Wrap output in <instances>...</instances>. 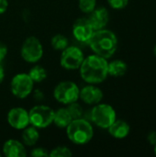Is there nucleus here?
Instances as JSON below:
<instances>
[{
    "instance_id": "obj_4",
    "label": "nucleus",
    "mask_w": 156,
    "mask_h": 157,
    "mask_svg": "<svg viewBox=\"0 0 156 157\" xmlns=\"http://www.w3.org/2000/svg\"><path fill=\"white\" fill-rule=\"evenodd\" d=\"M90 119L97 127L108 129L117 120V114L112 106L105 103H98L91 109Z\"/></svg>"
},
{
    "instance_id": "obj_30",
    "label": "nucleus",
    "mask_w": 156,
    "mask_h": 157,
    "mask_svg": "<svg viewBox=\"0 0 156 157\" xmlns=\"http://www.w3.org/2000/svg\"><path fill=\"white\" fill-rule=\"evenodd\" d=\"M35 98L38 100H41L43 98V94L40 90H36V92H35Z\"/></svg>"
},
{
    "instance_id": "obj_24",
    "label": "nucleus",
    "mask_w": 156,
    "mask_h": 157,
    "mask_svg": "<svg viewBox=\"0 0 156 157\" xmlns=\"http://www.w3.org/2000/svg\"><path fill=\"white\" fill-rule=\"evenodd\" d=\"M108 3L111 8L120 10L129 5V0H108Z\"/></svg>"
},
{
    "instance_id": "obj_28",
    "label": "nucleus",
    "mask_w": 156,
    "mask_h": 157,
    "mask_svg": "<svg viewBox=\"0 0 156 157\" xmlns=\"http://www.w3.org/2000/svg\"><path fill=\"white\" fill-rule=\"evenodd\" d=\"M8 7V1L7 0H0V15L4 14Z\"/></svg>"
},
{
    "instance_id": "obj_10",
    "label": "nucleus",
    "mask_w": 156,
    "mask_h": 157,
    "mask_svg": "<svg viewBox=\"0 0 156 157\" xmlns=\"http://www.w3.org/2000/svg\"><path fill=\"white\" fill-rule=\"evenodd\" d=\"M7 122L15 130H23L29 125V111L23 108H13L7 113Z\"/></svg>"
},
{
    "instance_id": "obj_12",
    "label": "nucleus",
    "mask_w": 156,
    "mask_h": 157,
    "mask_svg": "<svg viewBox=\"0 0 156 157\" xmlns=\"http://www.w3.org/2000/svg\"><path fill=\"white\" fill-rule=\"evenodd\" d=\"M79 98L86 104L97 105L102 100L103 92L94 84H89L80 89Z\"/></svg>"
},
{
    "instance_id": "obj_15",
    "label": "nucleus",
    "mask_w": 156,
    "mask_h": 157,
    "mask_svg": "<svg viewBox=\"0 0 156 157\" xmlns=\"http://www.w3.org/2000/svg\"><path fill=\"white\" fill-rule=\"evenodd\" d=\"M109 134L115 139H124L126 138L131 131L129 123L122 120H116L108 128Z\"/></svg>"
},
{
    "instance_id": "obj_31",
    "label": "nucleus",
    "mask_w": 156,
    "mask_h": 157,
    "mask_svg": "<svg viewBox=\"0 0 156 157\" xmlns=\"http://www.w3.org/2000/svg\"><path fill=\"white\" fill-rule=\"evenodd\" d=\"M154 155H155V156H156V144L155 145H154Z\"/></svg>"
},
{
    "instance_id": "obj_20",
    "label": "nucleus",
    "mask_w": 156,
    "mask_h": 157,
    "mask_svg": "<svg viewBox=\"0 0 156 157\" xmlns=\"http://www.w3.org/2000/svg\"><path fill=\"white\" fill-rule=\"evenodd\" d=\"M68 39L63 34H56L51 40V44L56 51H63L68 46Z\"/></svg>"
},
{
    "instance_id": "obj_7",
    "label": "nucleus",
    "mask_w": 156,
    "mask_h": 157,
    "mask_svg": "<svg viewBox=\"0 0 156 157\" xmlns=\"http://www.w3.org/2000/svg\"><path fill=\"white\" fill-rule=\"evenodd\" d=\"M20 54L25 62L29 63H37L43 55V47L41 42L34 36L28 37L22 43Z\"/></svg>"
},
{
    "instance_id": "obj_14",
    "label": "nucleus",
    "mask_w": 156,
    "mask_h": 157,
    "mask_svg": "<svg viewBox=\"0 0 156 157\" xmlns=\"http://www.w3.org/2000/svg\"><path fill=\"white\" fill-rule=\"evenodd\" d=\"M3 153L6 157H25L27 151L22 143L17 140L9 139L3 145Z\"/></svg>"
},
{
    "instance_id": "obj_13",
    "label": "nucleus",
    "mask_w": 156,
    "mask_h": 157,
    "mask_svg": "<svg viewBox=\"0 0 156 157\" xmlns=\"http://www.w3.org/2000/svg\"><path fill=\"white\" fill-rule=\"evenodd\" d=\"M94 30L105 29L109 20V13L106 7H96L87 17Z\"/></svg>"
},
{
    "instance_id": "obj_11",
    "label": "nucleus",
    "mask_w": 156,
    "mask_h": 157,
    "mask_svg": "<svg viewBox=\"0 0 156 157\" xmlns=\"http://www.w3.org/2000/svg\"><path fill=\"white\" fill-rule=\"evenodd\" d=\"M93 29L90 22L87 17H79L77 18L73 25L72 32L74 37L81 42H88L93 32Z\"/></svg>"
},
{
    "instance_id": "obj_18",
    "label": "nucleus",
    "mask_w": 156,
    "mask_h": 157,
    "mask_svg": "<svg viewBox=\"0 0 156 157\" xmlns=\"http://www.w3.org/2000/svg\"><path fill=\"white\" fill-rule=\"evenodd\" d=\"M128 70L127 63L122 60H113L108 64V75L113 77H121L123 76Z\"/></svg>"
},
{
    "instance_id": "obj_9",
    "label": "nucleus",
    "mask_w": 156,
    "mask_h": 157,
    "mask_svg": "<svg viewBox=\"0 0 156 157\" xmlns=\"http://www.w3.org/2000/svg\"><path fill=\"white\" fill-rule=\"evenodd\" d=\"M84 59L85 56L81 49L74 46H67L62 51L60 63L66 70H76L81 66Z\"/></svg>"
},
{
    "instance_id": "obj_21",
    "label": "nucleus",
    "mask_w": 156,
    "mask_h": 157,
    "mask_svg": "<svg viewBox=\"0 0 156 157\" xmlns=\"http://www.w3.org/2000/svg\"><path fill=\"white\" fill-rule=\"evenodd\" d=\"M78 6L83 13L89 14L97 7V0H79Z\"/></svg>"
},
{
    "instance_id": "obj_32",
    "label": "nucleus",
    "mask_w": 156,
    "mask_h": 157,
    "mask_svg": "<svg viewBox=\"0 0 156 157\" xmlns=\"http://www.w3.org/2000/svg\"><path fill=\"white\" fill-rule=\"evenodd\" d=\"M154 55H155V57H156V45L154 46Z\"/></svg>"
},
{
    "instance_id": "obj_25",
    "label": "nucleus",
    "mask_w": 156,
    "mask_h": 157,
    "mask_svg": "<svg viewBox=\"0 0 156 157\" xmlns=\"http://www.w3.org/2000/svg\"><path fill=\"white\" fill-rule=\"evenodd\" d=\"M30 155L34 157H44L49 156V152L47 149L42 147H36L30 152Z\"/></svg>"
},
{
    "instance_id": "obj_17",
    "label": "nucleus",
    "mask_w": 156,
    "mask_h": 157,
    "mask_svg": "<svg viewBox=\"0 0 156 157\" xmlns=\"http://www.w3.org/2000/svg\"><path fill=\"white\" fill-rule=\"evenodd\" d=\"M73 121L72 116L70 115L67 108H61L54 111V117H53V123L61 129L66 128L71 121Z\"/></svg>"
},
{
    "instance_id": "obj_2",
    "label": "nucleus",
    "mask_w": 156,
    "mask_h": 157,
    "mask_svg": "<svg viewBox=\"0 0 156 157\" xmlns=\"http://www.w3.org/2000/svg\"><path fill=\"white\" fill-rule=\"evenodd\" d=\"M88 43L95 54L105 59L112 57L118 49V38L116 34L106 29L95 30Z\"/></svg>"
},
{
    "instance_id": "obj_26",
    "label": "nucleus",
    "mask_w": 156,
    "mask_h": 157,
    "mask_svg": "<svg viewBox=\"0 0 156 157\" xmlns=\"http://www.w3.org/2000/svg\"><path fill=\"white\" fill-rule=\"evenodd\" d=\"M6 54H7V47L4 42L0 41V63L6 58Z\"/></svg>"
},
{
    "instance_id": "obj_33",
    "label": "nucleus",
    "mask_w": 156,
    "mask_h": 157,
    "mask_svg": "<svg viewBox=\"0 0 156 157\" xmlns=\"http://www.w3.org/2000/svg\"></svg>"
},
{
    "instance_id": "obj_19",
    "label": "nucleus",
    "mask_w": 156,
    "mask_h": 157,
    "mask_svg": "<svg viewBox=\"0 0 156 157\" xmlns=\"http://www.w3.org/2000/svg\"><path fill=\"white\" fill-rule=\"evenodd\" d=\"M29 75L30 76V78L34 83H40L46 79L47 71L44 67L40 65H35L29 70Z\"/></svg>"
},
{
    "instance_id": "obj_29",
    "label": "nucleus",
    "mask_w": 156,
    "mask_h": 157,
    "mask_svg": "<svg viewBox=\"0 0 156 157\" xmlns=\"http://www.w3.org/2000/svg\"><path fill=\"white\" fill-rule=\"evenodd\" d=\"M4 78H5V70L0 63V84L4 81Z\"/></svg>"
},
{
    "instance_id": "obj_22",
    "label": "nucleus",
    "mask_w": 156,
    "mask_h": 157,
    "mask_svg": "<svg viewBox=\"0 0 156 157\" xmlns=\"http://www.w3.org/2000/svg\"><path fill=\"white\" fill-rule=\"evenodd\" d=\"M72 155L73 153L71 150L65 146H57L49 153V156L51 157H70Z\"/></svg>"
},
{
    "instance_id": "obj_23",
    "label": "nucleus",
    "mask_w": 156,
    "mask_h": 157,
    "mask_svg": "<svg viewBox=\"0 0 156 157\" xmlns=\"http://www.w3.org/2000/svg\"><path fill=\"white\" fill-rule=\"evenodd\" d=\"M67 109H68L70 115L72 116L73 120L82 118V115H83V108L76 101L69 104L68 107H67Z\"/></svg>"
},
{
    "instance_id": "obj_3",
    "label": "nucleus",
    "mask_w": 156,
    "mask_h": 157,
    "mask_svg": "<svg viewBox=\"0 0 156 157\" xmlns=\"http://www.w3.org/2000/svg\"><path fill=\"white\" fill-rule=\"evenodd\" d=\"M65 129L68 139L77 145L88 144L94 136V129L91 123L82 118L73 120Z\"/></svg>"
},
{
    "instance_id": "obj_16",
    "label": "nucleus",
    "mask_w": 156,
    "mask_h": 157,
    "mask_svg": "<svg viewBox=\"0 0 156 157\" xmlns=\"http://www.w3.org/2000/svg\"><path fill=\"white\" fill-rule=\"evenodd\" d=\"M21 139L25 145L28 146H33L37 144V142L40 139V132L38 129L32 125L27 126L25 129L22 130Z\"/></svg>"
},
{
    "instance_id": "obj_8",
    "label": "nucleus",
    "mask_w": 156,
    "mask_h": 157,
    "mask_svg": "<svg viewBox=\"0 0 156 157\" xmlns=\"http://www.w3.org/2000/svg\"><path fill=\"white\" fill-rule=\"evenodd\" d=\"M34 82L29 74L20 73L16 75L10 83V89L12 94L17 98H26L33 90Z\"/></svg>"
},
{
    "instance_id": "obj_5",
    "label": "nucleus",
    "mask_w": 156,
    "mask_h": 157,
    "mask_svg": "<svg viewBox=\"0 0 156 157\" xmlns=\"http://www.w3.org/2000/svg\"><path fill=\"white\" fill-rule=\"evenodd\" d=\"M80 88L72 81L60 82L53 90V97L59 103L63 105H69L75 102L79 98Z\"/></svg>"
},
{
    "instance_id": "obj_1",
    "label": "nucleus",
    "mask_w": 156,
    "mask_h": 157,
    "mask_svg": "<svg viewBox=\"0 0 156 157\" xmlns=\"http://www.w3.org/2000/svg\"><path fill=\"white\" fill-rule=\"evenodd\" d=\"M107 59L97 55L86 57L79 67L81 78L87 84H100L105 81L108 75Z\"/></svg>"
},
{
    "instance_id": "obj_6",
    "label": "nucleus",
    "mask_w": 156,
    "mask_h": 157,
    "mask_svg": "<svg viewBox=\"0 0 156 157\" xmlns=\"http://www.w3.org/2000/svg\"><path fill=\"white\" fill-rule=\"evenodd\" d=\"M29 124L37 129H44L53 122L54 110L45 105L34 106L29 111Z\"/></svg>"
},
{
    "instance_id": "obj_27",
    "label": "nucleus",
    "mask_w": 156,
    "mask_h": 157,
    "mask_svg": "<svg viewBox=\"0 0 156 157\" xmlns=\"http://www.w3.org/2000/svg\"><path fill=\"white\" fill-rule=\"evenodd\" d=\"M147 141L151 145H155L156 144V132L155 131H152L148 133L147 135Z\"/></svg>"
}]
</instances>
